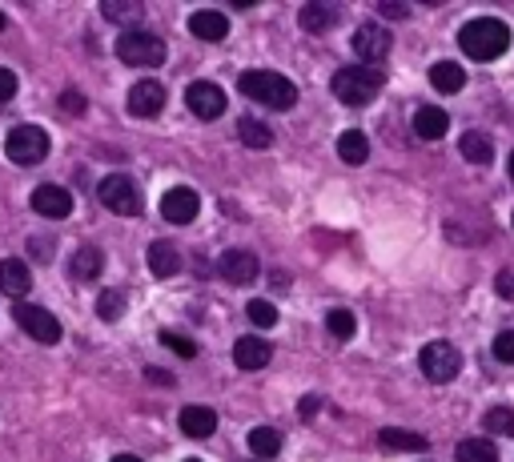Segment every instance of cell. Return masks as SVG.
<instances>
[{
  "label": "cell",
  "instance_id": "1",
  "mask_svg": "<svg viewBox=\"0 0 514 462\" xmlns=\"http://www.w3.org/2000/svg\"><path fill=\"white\" fill-rule=\"evenodd\" d=\"M458 45H462V53L470 61H494L510 49V29L498 17H478V21H470V25H462Z\"/></svg>",
  "mask_w": 514,
  "mask_h": 462
},
{
  "label": "cell",
  "instance_id": "2",
  "mask_svg": "<svg viewBox=\"0 0 514 462\" xmlns=\"http://www.w3.org/2000/svg\"><path fill=\"white\" fill-rule=\"evenodd\" d=\"M237 89L245 93V97L269 105V109H294L297 105L294 81H289V77H281V73H269V69H249V73H241L237 77Z\"/></svg>",
  "mask_w": 514,
  "mask_h": 462
},
{
  "label": "cell",
  "instance_id": "3",
  "mask_svg": "<svg viewBox=\"0 0 514 462\" xmlns=\"http://www.w3.org/2000/svg\"><path fill=\"white\" fill-rule=\"evenodd\" d=\"M382 69L374 65H350L342 69V73H334V97L342 101V105L350 109H366L369 101L382 93Z\"/></svg>",
  "mask_w": 514,
  "mask_h": 462
},
{
  "label": "cell",
  "instance_id": "4",
  "mask_svg": "<svg viewBox=\"0 0 514 462\" xmlns=\"http://www.w3.org/2000/svg\"><path fill=\"white\" fill-rule=\"evenodd\" d=\"M117 57L133 69H157L165 65V41L153 33H141V29H128V33L117 37Z\"/></svg>",
  "mask_w": 514,
  "mask_h": 462
},
{
  "label": "cell",
  "instance_id": "5",
  "mask_svg": "<svg viewBox=\"0 0 514 462\" xmlns=\"http://www.w3.org/2000/svg\"><path fill=\"white\" fill-rule=\"evenodd\" d=\"M96 197H101L104 210H109V213H120V218H137V213L145 210L141 189H137V181L125 177V173H109V177L96 186Z\"/></svg>",
  "mask_w": 514,
  "mask_h": 462
},
{
  "label": "cell",
  "instance_id": "6",
  "mask_svg": "<svg viewBox=\"0 0 514 462\" xmlns=\"http://www.w3.org/2000/svg\"><path fill=\"white\" fill-rule=\"evenodd\" d=\"M4 157L16 165H40L48 157V133L40 125H16L12 133L4 137Z\"/></svg>",
  "mask_w": 514,
  "mask_h": 462
},
{
  "label": "cell",
  "instance_id": "7",
  "mask_svg": "<svg viewBox=\"0 0 514 462\" xmlns=\"http://www.w3.org/2000/svg\"><path fill=\"white\" fill-rule=\"evenodd\" d=\"M418 366H422V374L430 382H450L462 370V354H458L450 342H430V346L418 354Z\"/></svg>",
  "mask_w": 514,
  "mask_h": 462
},
{
  "label": "cell",
  "instance_id": "8",
  "mask_svg": "<svg viewBox=\"0 0 514 462\" xmlns=\"http://www.w3.org/2000/svg\"><path fill=\"white\" fill-rule=\"evenodd\" d=\"M12 318H16V326H21L24 334H29L32 342H45V346H53V342H61V322H56L48 309H40V306H16L12 309Z\"/></svg>",
  "mask_w": 514,
  "mask_h": 462
},
{
  "label": "cell",
  "instance_id": "9",
  "mask_svg": "<svg viewBox=\"0 0 514 462\" xmlns=\"http://www.w3.org/2000/svg\"><path fill=\"white\" fill-rule=\"evenodd\" d=\"M185 105H189V113L201 117V121H217V117L225 113V89L213 81H193L189 89H185Z\"/></svg>",
  "mask_w": 514,
  "mask_h": 462
},
{
  "label": "cell",
  "instance_id": "10",
  "mask_svg": "<svg viewBox=\"0 0 514 462\" xmlns=\"http://www.w3.org/2000/svg\"><path fill=\"white\" fill-rule=\"evenodd\" d=\"M201 210V197L193 186H173L165 197H161V218L173 221V226H185V221H193Z\"/></svg>",
  "mask_w": 514,
  "mask_h": 462
},
{
  "label": "cell",
  "instance_id": "11",
  "mask_svg": "<svg viewBox=\"0 0 514 462\" xmlns=\"http://www.w3.org/2000/svg\"><path fill=\"white\" fill-rule=\"evenodd\" d=\"M353 57H361L366 65H377V61H386V53H390V33L377 25H361L358 33H353Z\"/></svg>",
  "mask_w": 514,
  "mask_h": 462
},
{
  "label": "cell",
  "instance_id": "12",
  "mask_svg": "<svg viewBox=\"0 0 514 462\" xmlns=\"http://www.w3.org/2000/svg\"><path fill=\"white\" fill-rule=\"evenodd\" d=\"M128 113L133 117H157L161 109H165V85L161 81H137L133 89H128Z\"/></svg>",
  "mask_w": 514,
  "mask_h": 462
},
{
  "label": "cell",
  "instance_id": "13",
  "mask_svg": "<svg viewBox=\"0 0 514 462\" xmlns=\"http://www.w3.org/2000/svg\"><path fill=\"white\" fill-rule=\"evenodd\" d=\"M32 210H37L40 218L61 221L72 213V194L64 186H37L32 189Z\"/></svg>",
  "mask_w": 514,
  "mask_h": 462
},
{
  "label": "cell",
  "instance_id": "14",
  "mask_svg": "<svg viewBox=\"0 0 514 462\" xmlns=\"http://www.w3.org/2000/svg\"><path fill=\"white\" fill-rule=\"evenodd\" d=\"M217 274L233 285H245L257 277V258L249 250H225L221 258H217Z\"/></svg>",
  "mask_w": 514,
  "mask_h": 462
},
{
  "label": "cell",
  "instance_id": "15",
  "mask_svg": "<svg viewBox=\"0 0 514 462\" xmlns=\"http://www.w3.org/2000/svg\"><path fill=\"white\" fill-rule=\"evenodd\" d=\"M269 354H273V346L265 338H257V334H245V338L233 342V362H237L241 370H261V366H269Z\"/></svg>",
  "mask_w": 514,
  "mask_h": 462
},
{
  "label": "cell",
  "instance_id": "16",
  "mask_svg": "<svg viewBox=\"0 0 514 462\" xmlns=\"http://www.w3.org/2000/svg\"><path fill=\"white\" fill-rule=\"evenodd\" d=\"M189 33L197 37V41H225L229 37V21H225V12H217V9H201V12H193L189 17Z\"/></svg>",
  "mask_w": 514,
  "mask_h": 462
},
{
  "label": "cell",
  "instance_id": "17",
  "mask_svg": "<svg viewBox=\"0 0 514 462\" xmlns=\"http://www.w3.org/2000/svg\"><path fill=\"white\" fill-rule=\"evenodd\" d=\"M0 290H4L8 298H24V293L32 290V274H29V266H24L21 258L0 261Z\"/></svg>",
  "mask_w": 514,
  "mask_h": 462
},
{
  "label": "cell",
  "instance_id": "18",
  "mask_svg": "<svg viewBox=\"0 0 514 462\" xmlns=\"http://www.w3.org/2000/svg\"><path fill=\"white\" fill-rule=\"evenodd\" d=\"M446 129H450V117H446V109H438V105H422L414 113V133L422 141H438V137H446Z\"/></svg>",
  "mask_w": 514,
  "mask_h": 462
},
{
  "label": "cell",
  "instance_id": "19",
  "mask_svg": "<svg viewBox=\"0 0 514 462\" xmlns=\"http://www.w3.org/2000/svg\"><path fill=\"white\" fill-rule=\"evenodd\" d=\"M101 269H104V253L96 250V245H80L69 258V274L77 277V282H93V277H101Z\"/></svg>",
  "mask_w": 514,
  "mask_h": 462
},
{
  "label": "cell",
  "instance_id": "20",
  "mask_svg": "<svg viewBox=\"0 0 514 462\" xmlns=\"http://www.w3.org/2000/svg\"><path fill=\"white\" fill-rule=\"evenodd\" d=\"M217 430V414L209 406H185L181 410V434L189 438H209Z\"/></svg>",
  "mask_w": 514,
  "mask_h": 462
},
{
  "label": "cell",
  "instance_id": "21",
  "mask_svg": "<svg viewBox=\"0 0 514 462\" xmlns=\"http://www.w3.org/2000/svg\"><path fill=\"white\" fill-rule=\"evenodd\" d=\"M149 269L153 277H173L181 269V250L173 242H153L149 245Z\"/></svg>",
  "mask_w": 514,
  "mask_h": 462
},
{
  "label": "cell",
  "instance_id": "22",
  "mask_svg": "<svg viewBox=\"0 0 514 462\" xmlns=\"http://www.w3.org/2000/svg\"><path fill=\"white\" fill-rule=\"evenodd\" d=\"M377 442L386 446V450H398V454H410V450H426V434H414V430H398V426H386L377 430Z\"/></svg>",
  "mask_w": 514,
  "mask_h": 462
},
{
  "label": "cell",
  "instance_id": "23",
  "mask_svg": "<svg viewBox=\"0 0 514 462\" xmlns=\"http://www.w3.org/2000/svg\"><path fill=\"white\" fill-rule=\"evenodd\" d=\"M458 149H462V157H466L470 165H490V161H494V141H490L486 133H478V129L462 133Z\"/></svg>",
  "mask_w": 514,
  "mask_h": 462
},
{
  "label": "cell",
  "instance_id": "24",
  "mask_svg": "<svg viewBox=\"0 0 514 462\" xmlns=\"http://www.w3.org/2000/svg\"><path fill=\"white\" fill-rule=\"evenodd\" d=\"M337 25V9L334 4H321V0H310L302 9V29L305 33H329Z\"/></svg>",
  "mask_w": 514,
  "mask_h": 462
},
{
  "label": "cell",
  "instance_id": "25",
  "mask_svg": "<svg viewBox=\"0 0 514 462\" xmlns=\"http://www.w3.org/2000/svg\"><path fill=\"white\" fill-rule=\"evenodd\" d=\"M430 85L438 93H458L466 85L462 65H454V61H438V65H430Z\"/></svg>",
  "mask_w": 514,
  "mask_h": 462
},
{
  "label": "cell",
  "instance_id": "26",
  "mask_svg": "<svg viewBox=\"0 0 514 462\" xmlns=\"http://www.w3.org/2000/svg\"><path fill=\"white\" fill-rule=\"evenodd\" d=\"M249 450H253V458H261V462L278 458L281 434H278L273 426H253V430H249Z\"/></svg>",
  "mask_w": 514,
  "mask_h": 462
},
{
  "label": "cell",
  "instance_id": "27",
  "mask_svg": "<svg viewBox=\"0 0 514 462\" xmlns=\"http://www.w3.org/2000/svg\"><path fill=\"white\" fill-rule=\"evenodd\" d=\"M337 157H342L345 165H361L369 157V141H366V133H358V129H345L342 137H337Z\"/></svg>",
  "mask_w": 514,
  "mask_h": 462
},
{
  "label": "cell",
  "instance_id": "28",
  "mask_svg": "<svg viewBox=\"0 0 514 462\" xmlns=\"http://www.w3.org/2000/svg\"><path fill=\"white\" fill-rule=\"evenodd\" d=\"M237 137H241V145H249V149H269L273 145V129L265 121H257V117H241Z\"/></svg>",
  "mask_w": 514,
  "mask_h": 462
},
{
  "label": "cell",
  "instance_id": "29",
  "mask_svg": "<svg viewBox=\"0 0 514 462\" xmlns=\"http://www.w3.org/2000/svg\"><path fill=\"white\" fill-rule=\"evenodd\" d=\"M454 458L458 462H498V446L490 438H462Z\"/></svg>",
  "mask_w": 514,
  "mask_h": 462
},
{
  "label": "cell",
  "instance_id": "30",
  "mask_svg": "<svg viewBox=\"0 0 514 462\" xmlns=\"http://www.w3.org/2000/svg\"><path fill=\"white\" fill-rule=\"evenodd\" d=\"M101 12L109 21H117V25H125V33H128V25H137V21L145 17V9L137 4V0H104Z\"/></svg>",
  "mask_w": 514,
  "mask_h": 462
},
{
  "label": "cell",
  "instance_id": "31",
  "mask_svg": "<svg viewBox=\"0 0 514 462\" xmlns=\"http://www.w3.org/2000/svg\"><path fill=\"white\" fill-rule=\"evenodd\" d=\"M326 330L334 334L337 342H345V338H353V330H358V318H353V309H329L326 314Z\"/></svg>",
  "mask_w": 514,
  "mask_h": 462
},
{
  "label": "cell",
  "instance_id": "32",
  "mask_svg": "<svg viewBox=\"0 0 514 462\" xmlns=\"http://www.w3.org/2000/svg\"><path fill=\"white\" fill-rule=\"evenodd\" d=\"M125 306H128L125 290H101V298H96V314H101L104 322H117V318L125 314Z\"/></svg>",
  "mask_w": 514,
  "mask_h": 462
},
{
  "label": "cell",
  "instance_id": "33",
  "mask_svg": "<svg viewBox=\"0 0 514 462\" xmlns=\"http://www.w3.org/2000/svg\"><path fill=\"white\" fill-rule=\"evenodd\" d=\"M245 314H249V322H257V330H269V326H278V309H273V301H265V298L249 301Z\"/></svg>",
  "mask_w": 514,
  "mask_h": 462
},
{
  "label": "cell",
  "instance_id": "34",
  "mask_svg": "<svg viewBox=\"0 0 514 462\" xmlns=\"http://www.w3.org/2000/svg\"><path fill=\"white\" fill-rule=\"evenodd\" d=\"M486 430L490 434H514V410L510 406H494V410H486Z\"/></svg>",
  "mask_w": 514,
  "mask_h": 462
},
{
  "label": "cell",
  "instance_id": "35",
  "mask_svg": "<svg viewBox=\"0 0 514 462\" xmlns=\"http://www.w3.org/2000/svg\"><path fill=\"white\" fill-rule=\"evenodd\" d=\"M161 346H169L177 358H197V346H193L189 338H181V334H173V330H161Z\"/></svg>",
  "mask_w": 514,
  "mask_h": 462
},
{
  "label": "cell",
  "instance_id": "36",
  "mask_svg": "<svg viewBox=\"0 0 514 462\" xmlns=\"http://www.w3.org/2000/svg\"><path fill=\"white\" fill-rule=\"evenodd\" d=\"M494 358L502 366H514V330H502L494 338Z\"/></svg>",
  "mask_w": 514,
  "mask_h": 462
},
{
  "label": "cell",
  "instance_id": "37",
  "mask_svg": "<svg viewBox=\"0 0 514 462\" xmlns=\"http://www.w3.org/2000/svg\"><path fill=\"white\" fill-rule=\"evenodd\" d=\"M12 97H16V73L12 69H0V105H8Z\"/></svg>",
  "mask_w": 514,
  "mask_h": 462
},
{
  "label": "cell",
  "instance_id": "38",
  "mask_svg": "<svg viewBox=\"0 0 514 462\" xmlns=\"http://www.w3.org/2000/svg\"><path fill=\"white\" fill-rule=\"evenodd\" d=\"M377 12H382L386 21H406V17H410V4H394V0H382V4H377Z\"/></svg>",
  "mask_w": 514,
  "mask_h": 462
},
{
  "label": "cell",
  "instance_id": "39",
  "mask_svg": "<svg viewBox=\"0 0 514 462\" xmlns=\"http://www.w3.org/2000/svg\"><path fill=\"white\" fill-rule=\"evenodd\" d=\"M61 109H64V113H85V97H80L77 89H64L61 93Z\"/></svg>",
  "mask_w": 514,
  "mask_h": 462
},
{
  "label": "cell",
  "instance_id": "40",
  "mask_svg": "<svg viewBox=\"0 0 514 462\" xmlns=\"http://www.w3.org/2000/svg\"><path fill=\"white\" fill-rule=\"evenodd\" d=\"M498 298H506V301H514V269H502V274H498Z\"/></svg>",
  "mask_w": 514,
  "mask_h": 462
},
{
  "label": "cell",
  "instance_id": "41",
  "mask_svg": "<svg viewBox=\"0 0 514 462\" xmlns=\"http://www.w3.org/2000/svg\"><path fill=\"white\" fill-rule=\"evenodd\" d=\"M145 378H149V382H157V386H173V374H165V370H153V366H149V370H145Z\"/></svg>",
  "mask_w": 514,
  "mask_h": 462
},
{
  "label": "cell",
  "instance_id": "42",
  "mask_svg": "<svg viewBox=\"0 0 514 462\" xmlns=\"http://www.w3.org/2000/svg\"><path fill=\"white\" fill-rule=\"evenodd\" d=\"M318 406H321V402H318V398H313V394H310V398H305V402H302V414H305V418H310V414H313V410H318Z\"/></svg>",
  "mask_w": 514,
  "mask_h": 462
},
{
  "label": "cell",
  "instance_id": "43",
  "mask_svg": "<svg viewBox=\"0 0 514 462\" xmlns=\"http://www.w3.org/2000/svg\"><path fill=\"white\" fill-rule=\"evenodd\" d=\"M112 462H141V458H137V454H117Z\"/></svg>",
  "mask_w": 514,
  "mask_h": 462
},
{
  "label": "cell",
  "instance_id": "44",
  "mask_svg": "<svg viewBox=\"0 0 514 462\" xmlns=\"http://www.w3.org/2000/svg\"><path fill=\"white\" fill-rule=\"evenodd\" d=\"M506 173H510V181H514V153H510V165H506Z\"/></svg>",
  "mask_w": 514,
  "mask_h": 462
},
{
  "label": "cell",
  "instance_id": "45",
  "mask_svg": "<svg viewBox=\"0 0 514 462\" xmlns=\"http://www.w3.org/2000/svg\"><path fill=\"white\" fill-rule=\"evenodd\" d=\"M0 33H4V12H0Z\"/></svg>",
  "mask_w": 514,
  "mask_h": 462
},
{
  "label": "cell",
  "instance_id": "46",
  "mask_svg": "<svg viewBox=\"0 0 514 462\" xmlns=\"http://www.w3.org/2000/svg\"><path fill=\"white\" fill-rule=\"evenodd\" d=\"M185 462H201V458H185Z\"/></svg>",
  "mask_w": 514,
  "mask_h": 462
}]
</instances>
